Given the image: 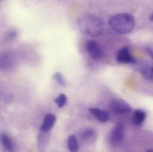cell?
Segmentation results:
<instances>
[{"instance_id":"obj_1","label":"cell","mask_w":153,"mask_h":152,"mask_svg":"<svg viewBox=\"0 0 153 152\" xmlns=\"http://www.w3.org/2000/svg\"><path fill=\"white\" fill-rule=\"evenodd\" d=\"M79 31L84 34L92 37H97L103 34L104 27L101 19L93 14L83 15L77 20Z\"/></svg>"},{"instance_id":"obj_2","label":"cell","mask_w":153,"mask_h":152,"mask_svg":"<svg viewBox=\"0 0 153 152\" xmlns=\"http://www.w3.org/2000/svg\"><path fill=\"white\" fill-rule=\"evenodd\" d=\"M109 25L117 34H127L134 29L135 20L134 16L131 13H120L111 17Z\"/></svg>"},{"instance_id":"obj_3","label":"cell","mask_w":153,"mask_h":152,"mask_svg":"<svg viewBox=\"0 0 153 152\" xmlns=\"http://www.w3.org/2000/svg\"><path fill=\"white\" fill-rule=\"evenodd\" d=\"M125 126L123 124H117L111 131L108 137L109 144L114 148L119 147L125 138Z\"/></svg>"},{"instance_id":"obj_4","label":"cell","mask_w":153,"mask_h":152,"mask_svg":"<svg viewBox=\"0 0 153 152\" xmlns=\"http://www.w3.org/2000/svg\"><path fill=\"white\" fill-rule=\"evenodd\" d=\"M110 109L112 112L117 114L128 113L131 112V105L120 99H114L110 103Z\"/></svg>"},{"instance_id":"obj_5","label":"cell","mask_w":153,"mask_h":152,"mask_svg":"<svg viewBox=\"0 0 153 152\" xmlns=\"http://www.w3.org/2000/svg\"><path fill=\"white\" fill-rule=\"evenodd\" d=\"M86 49L88 55L94 60H100L102 58L103 52L100 44L94 40H89L86 43Z\"/></svg>"},{"instance_id":"obj_6","label":"cell","mask_w":153,"mask_h":152,"mask_svg":"<svg viewBox=\"0 0 153 152\" xmlns=\"http://www.w3.org/2000/svg\"><path fill=\"white\" fill-rule=\"evenodd\" d=\"M116 58L117 62L121 63L133 64L137 62L135 58L131 55L129 49L127 46H125L118 51Z\"/></svg>"},{"instance_id":"obj_7","label":"cell","mask_w":153,"mask_h":152,"mask_svg":"<svg viewBox=\"0 0 153 152\" xmlns=\"http://www.w3.org/2000/svg\"><path fill=\"white\" fill-rule=\"evenodd\" d=\"M56 116L55 115L52 114V113H48L45 116L43 122L42 123L41 126L40 128V131L43 133H49L50 132L51 130L55 125L56 122Z\"/></svg>"},{"instance_id":"obj_8","label":"cell","mask_w":153,"mask_h":152,"mask_svg":"<svg viewBox=\"0 0 153 152\" xmlns=\"http://www.w3.org/2000/svg\"><path fill=\"white\" fill-rule=\"evenodd\" d=\"M1 143L7 152H16V144L13 139L6 133H1Z\"/></svg>"},{"instance_id":"obj_9","label":"cell","mask_w":153,"mask_h":152,"mask_svg":"<svg viewBox=\"0 0 153 152\" xmlns=\"http://www.w3.org/2000/svg\"><path fill=\"white\" fill-rule=\"evenodd\" d=\"M15 63V58L12 54L4 53L0 58V68L1 70H8Z\"/></svg>"},{"instance_id":"obj_10","label":"cell","mask_w":153,"mask_h":152,"mask_svg":"<svg viewBox=\"0 0 153 152\" xmlns=\"http://www.w3.org/2000/svg\"><path fill=\"white\" fill-rule=\"evenodd\" d=\"M138 70L143 77L148 80H153V62H146L141 63Z\"/></svg>"},{"instance_id":"obj_11","label":"cell","mask_w":153,"mask_h":152,"mask_svg":"<svg viewBox=\"0 0 153 152\" xmlns=\"http://www.w3.org/2000/svg\"><path fill=\"white\" fill-rule=\"evenodd\" d=\"M49 133H43L40 131L37 139V148L39 152H46L49 142Z\"/></svg>"},{"instance_id":"obj_12","label":"cell","mask_w":153,"mask_h":152,"mask_svg":"<svg viewBox=\"0 0 153 152\" xmlns=\"http://www.w3.org/2000/svg\"><path fill=\"white\" fill-rule=\"evenodd\" d=\"M97 133L93 128H88L84 130L81 134V139L82 141L88 144H92L97 139Z\"/></svg>"},{"instance_id":"obj_13","label":"cell","mask_w":153,"mask_h":152,"mask_svg":"<svg viewBox=\"0 0 153 152\" xmlns=\"http://www.w3.org/2000/svg\"><path fill=\"white\" fill-rule=\"evenodd\" d=\"M89 112L92 114L93 116L96 118L97 120L101 122H106L109 119V113L104 110L96 107H91L89 109Z\"/></svg>"},{"instance_id":"obj_14","label":"cell","mask_w":153,"mask_h":152,"mask_svg":"<svg viewBox=\"0 0 153 152\" xmlns=\"http://www.w3.org/2000/svg\"><path fill=\"white\" fill-rule=\"evenodd\" d=\"M146 118V113L143 110H134L131 117V121L135 125H141Z\"/></svg>"},{"instance_id":"obj_15","label":"cell","mask_w":153,"mask_h":152,"mask_svg":"<svg viewBox=\"0 0 153 152\" xmlns=\"http://www.w3.org/2000/svg\"><path fill=\"white\" fill-rule=\"evenodd\" d=\"M67 146L70 152H78L79 149V144L76 136H69L67 138Z\"/></svg>"},{"instance_id":"obj_16","label":"cell","mask_w":153,"mask_h":152,"mask_svg":"<svg viewBox=\"0 0 153 152\" xmlns=\"http://www.w3.org/2000/svg\"><path fill=\"white\" fill-rule=\"evenodd\" d=\"M55 103L58 105V107H64L67 103V97L64 94L61 93L55 99Z\"/></svg>"},{"instance_id":"obj_17","label":"cell","mask_w":153,"mask_h":152,"mask_svg":"<svg viewBox=\"0 0 153 152\" xmlns=\"http://www.w3.org/2000/svg\"><path fill=\"white\" fill-rule=\"evenodd\" d=\"M54 80L57 82L59 85L61 86H64L66 85V82H65V79H64V76L60 72H56L53 75V77H52Z\"/></svg>"},{"instance_id":"obj_18","label":"cell","mask_w":153,"mask_h":152,"mask_svg":"<svg viewBox=\"0 0 153 152\" xmlns=\"http://www.w3.org/2000/svg\"><path fill=\"white\" fill-rule=\"evenodd\" d=\"M7 36L9 37L10 40H13V38H15V37H16V32L15 31H10V32H9V34H7Z\"/></svg>"},{"instance_id":"obj_19","label":"cell","mask_w":153,"mask_h":152,"mask_svg":"<svg viewBox=\"0 0 153 152\" xmlns=\"http://www.w3.org/2000/svg\"><path fill=\"white\" fill-rule=\"evenodd\" d=\"M146 52L148 53V55H149V56H150L151 58L153 59V50L152 49H151V48L147 47V48H146Z\"/></svg>"},{"instance_id":"obj_20","label":"cell","mask_w":153,"mask_h":152,"mask_svg":"<svg viewBox=\"0 0 153 152\" xmlns=\"http://www.w3.org/2000/svg\"><path fill=\"white\" fill-rule=\"evenodd\" d=\"M150 20L152 21V22H153V13L150 16Z\"/></svg>"},{"instance_id":"obj_21","label":"cell","mask_w":153,"mask_h":152,"mask_svg":"<svg viewBox=\"0 0 153 152\" xmlns=\"http://www.w3.org/2000/svg\"><path fill=\"white\" fill-rule=\"evenodd\" d=\"M146 152H153V150L152 149H149V150H147V151Z\"/></svg>"},{"instance_id":"obj_22","label":"cell","mask_w":153,"mask_h":152,"mask_svg":"<svg viewBox=\"0 0 153 152\" xmlns=\"http://www.w3.org/2000/svg\"></svg>"}]
</instances>
